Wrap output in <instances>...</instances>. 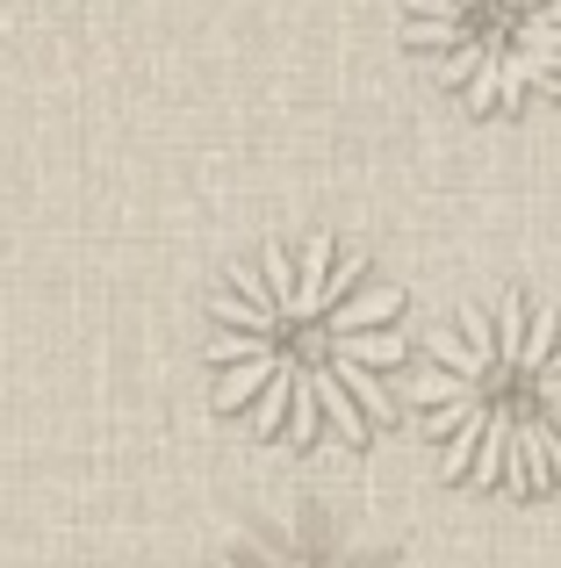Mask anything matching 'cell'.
Masks as SVG:
<instances>
[{
  "mask_svg": "<svg viewBox=\"0 0 561 568\" xmlns=\"http://www.w3.org/2000/svg\"><path fill=\"white\" fill-rule=\"evenodd\" d=\"M404 367V288L338 237L267 245L210 303V396L274 446H360Z\"/></svg>",
  "mask_w": 561,
  "mask_h": 568,
  "instance_id": "obj_1",
  "label": "cell"
},
{
  "mask_svg": "<svg viewBox=\"0 0 561 568\" xmlns=\"http://www.w3.org/2000/svg\"><path fill=\"white\" fill-rule=\"evenodd\" d=\"M439 468L476 489L561 483V310L533 295L461 310L410 382Z\"/></svg>",
  "mask_w": 561,
  "mask_h": 568,
  "instance_id": "obj_2",
  "label": "cell"
},
{
  "mask_svg": "<svg viewBox=\"0 0 561 568\" xmlns=\"http://www.w3.org/2000/svg\"><path fill=\"white\" fill-rule=\"evenodd\" d=\"M410 51L468 115H519L561 87V0H410Z\"/></svg>",
  "mask_w": 561,
  "mask_h": 568,
  "instance_id": "obj_3",
  "label": "cell"
}]
</instances>
